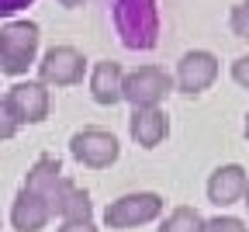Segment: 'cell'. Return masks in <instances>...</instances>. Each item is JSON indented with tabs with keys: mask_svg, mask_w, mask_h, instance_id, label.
Masks as SVG:
<instances>
[{
	"mask_svg": "<svg viewBox=\"0 0 249 232\" xmlns=\"http://www.w3.org/2000/svg\"><path fill=\"white\" fill-rule=\"evenodd\" d=\"M246 170L239 167V163H222V167H214L211 177H208V201L225 208V205H235L239 197L246 194Z\"/></svg>",
	"mask_w": 249,
	"mask_h": 232,
	"instance_id": "30bf717a",
	"label": "cell"
},
{
	"mask_svg": "<svg viewBox=\"0 0 249 232\" xmlns=\"http://www.w3.org/2000/svg\"><path fill=\"white\" fill-rule=\"evenodd\" d=\"M18 128H21V121L14 118V111H11V104L0 97V142H7V139H14L18 135Z\"/></svg>",
	"mask_w": 249,
	"mask_h": 232,
	"instance_id": "e0dca14e",
	"label": "cell"
},
{
	"mask_svg": "<svg viewBox=\"0 0 249 232\" xmlns=\"http://www.w3.org/2000/svg\"><path fill=\"white\" fill-rule=\"evenodd\" d=\"M49 222H52L49 205L38 201V197L28 194V191H18L14 205H11V225H14L18 232H42Z\"/></svg>",
	"mask_w": 249,
	"mask_h": 232,
	"instance_id": "4fadbf2b",
	"label": "cell"
},
{
	"mask_svg": "<svg viewBox=\"0 0 249 232\" xmlns=\"http://www.w3.org/2000/svg\"><path fill=\"white\" fill-rule=\"evenodd\" d=\"M121 80H124V70L114 59L93 62V70H90V97L101 108H114L121 101Z\"/></svg>",
	"mask_w": 249,
	"mask_h": 232,
	"instance_id": "7c38bea8",
	"label": "cell"
},
{
	"mask_svg": "<svg viewBox=\"0 0 249 232\" xmlns=\"http://www.w3.org/2000/svg\"><path fill=\"white\" fill-rule=\"evenodd\" d=\"M28 4H35V0H0V18H11V14L24 11Z\"/></svg>",
	"mask_w": 249,
	"mask_h": 232,
	"instance_id": "ffe728a7",
	"label": "cell"
},
{
	"mask_svg": "<svg viewBox=\"0 0 249 232\" xmlns=\"http://www.w3.org/2000/svg\"><path fill=\"white\" fill-rule=\"evenodd\" d=\"M204 232H246V222L235 215H218V218H204Z\"/></svg>",
	"mask_w": 249,
	"mask_h": 232,
	"instance_id": "ac0fdd59",
	"label": "cell"
},
{
	"mask_svg": "<svg viewBox=\"0 0 249 232\" xmlns=\"http://www.w3.org/2000/svg\"><path fill=\"white\" fill-rule=\"evenodd\" d=\"M87 73V59L73 45H52L38 62V83L45 87H73Z\"/></svg>",
	"mask_w": 249,
	"mask_h": 232,
	"instance_id": "52a82bcc",
	"label": "cell"
},
{
	"mask_svg": "<svg viewBox=\"0 0 249 232\" xmlns=\"http://www.w3.org/2000/svg\"><path fill=\"white\" fill-rule=\"evenodd\" d=\"M59 232H97V229H93V222H62Z\"/></svg>",
	"mask_w": 249,
	"mask_h": 232,
	"instance_id": "44dd1931",
	"label": "cell"
},
{
	"mask_svg": "<svg viewBox=\"0 0 249 232\" xmlns=\"http://www.w3.org/2000/svg\"><path fill=\"white\" fill-rule=\"evenodd\" d=\"M229 28H232V35H235V39H246V42H249V0H242V4L232 7V14H229Z\"/></svg>",
	"mask_w": 249,
	"mask_h": 232,
	"instance_id": "2e32d148",
	"label": "cell"
},
{
	"mask_svg": "<svg viewBox=\"0 0 249 232\" xmlns=\"http://www.w3.org/2000/svg\"><path fill=\"white\" fill-rule=\"evenodd\" d=\"M70 156L80 163V167L104 170L111 163H118L121 146H118V139L107 128H80V132L70 135Z\"/></svg>",
	"mask_w": 249,
	"mask_h": 232,
	"instance_id": "5b68a950",
	"label": "cell"
},
{
	"mask_svg": "<svg viewBox=\"0 0 249 232\" xmlns=\"http://www.w3.org/2000/svg\"><path fill=\"white\" fill-rule=\"evenodd\" d=\"M70 184H73V180L62 177V167H59V159H55V156H38L35 163H31V170L24 174L21 191L35 194L38 201H45V205H49V212H52V215H59L62 194H66V187H70Z\"/></svg>",
	"mask_w": 249,
	"mask_h": 232,
	"instance_id": "8992f818",
	"label": "cell"
},
{
	"mask_svg": "<svg viewBox=\"0 0 249 232\" xmlns=\"http://www.w3.org/2000/svg\"><path fill=\"white\" fill-rule=\"evenodd\" d=\"M246 139H249V115H246Z\"/></svg>",
	"mask_w": 249,
	"mask_h": 232,
	"instance_id": "cb8c5ba5",
	"label": "cell"
},
{
	"mask_svg": "<svg viewBox=\"0 0 249 232\" xmlns=\"http://www.w3.org/2000/svg\"><path fill=\"white\" fill-rule=\"evenodd\" d=\"M163 194L156 191H132V194H121L118 201H111L104 208V225L107 229H135L145 225L152 218L163 215Z\"/></svg>",
	"mask_w": 249,
	"mask_h": 232,
	"instance_id": "277c9868",
	"label": "cell"
},
{
	"mask_svg": "<svg viewBox=\"0 0 249 232\" xmlns=\"http://www.w3.org/2000/svg\"><path fill=\"white\" fill-rule=\"evenodd\" d=\"M4 101L11 104L14 118L21 125H38L49 118V87L38 83V80H21L7 90Z\"/></svg>",
	"mask_w": 249,
	"mask_h": 232,
	"instance_id": "9c48e42d",
	"label": "cell"
},
{
	"mask_svg": "<svg viewBox=\"0 0 249 232\" xmlns=\"http://www.w3.org/2000/svg\"><path fill=\"white\" fill-rule=\"evenodd\" d=\"M128 135L142 149H156L170 135V118L163 108H132L128 115Z\"/></svg>",
	"mask_w": 249,
	"mask_h": 232,
	"instance_id": "8fae6325",
	"label": "cell"
},
{
	"mask_svg": "<svg viewBox=\"0 0 249 232\" xmlns=\"http://www.w3.org/2000/svg\"><path fill=\"white\" fill-rule=\"evenodd\" d=\"M114 35L124 49L149 52L160 42V0H107Z\"/></svg>",
	"mask_w": 249,
	"mask_h": 232,
	"instance_id": "6da1fadb",
	"label": "cell"
},
{
	"mask_svg": "<svg viewBox=\"0 0 249 232\" xmlns=\"http://www.w3.org/2000/svg\"><path fill=\"white\" fill-rule=\"evenodd\" d=\"M59 4H62V7H70V11H73V7H80V4H87V0H59Z\"/></svg>",
	"mask_w": 249,
	"mask_h": 232,
	"instance_id": "7402d4cb",
	"label": "cell"
},
{
	"mask_svg": "<svg viewBox=\"0 0 249 232\" xmlns=\"http://www.w3.org/2000/svg\"><path fill=\"white\" fill-rule=\"evenodd\" d=\"M170 94H173V77L163 66H139L121 80V101H128L132 108H160V101Z\"/></svg>",
	"mask_w": 249,
	"mask_h": 232,
	"instance_id": "3957f363",
	"label": "cell"
},
{
	"mask_svg": "<svg viewBox=\"0 0 249 232\" xmlns=\"http://www.w3.org/2000/svg\"><path fill=\"white\" fill-rule=\"evenodd\" d=\"M160 232H204V215L191 205H177L160 225Z\"/></svg>",
	"mask_w": 249,
	"mask_h": 232,
	"instance_id": "9a60e30c",
	"label": "cell"
},
{
	"mask_svg": "<svg viewBox=\"0 0 249 232\" xmlns=\"http://www.w3.org/2000/svg\"><path fill=\"white\" fill-rule=\"evenodd\" d=\"M42 28L35 21H7L0 24V73L21 77L38 56Z\"/></svg>",
	"mask_w": 249,
	"mask_h": 232,
	"instance_id": "7a4b0ae2",
	"label": "cell"
},
{
	"mask_svg": "<svg viewBox=\"0 0 249 232\" xmlns=\"http://www.w3.org/2000/svg\"><path fill=\"white\" fill-rule=\"evenodd\" d=\"M242 197H246V208H249V184H246V194H242Z\"/></svg>",
	"mask_w": 249,
	"mask_h": 232,
	"instance_id": "603a6c76",
	"label": "cell"
},
{
	"mask_svg": "<svg viewBox=\"0 0 249 232\" xmlns=\"http://www.w3.org/2000/svg\"><path fill=\"white\" fill-rule=\"evenodd\" d=\"M59 218L62 222H90V194L76 184L66 187L62 194V205H59Z\"/></svg>",
	"mask_w": 249,
	"mask_h": 232,
	"instance_id": "5bb4252c",
	"label": "cell"
},
{
	"mask_svg": "<svg viewBox=\"0 0 249 232\" xmlns=\"http://www.w3.org/2000/svg\"><path fill=\"white\" fill-rule=\"evenodd\" d=\"M218 77V59L214 52L208 49H191V52H183L180 62H177V77H173V87L180 94H201L214 83Z\"/></svg>",
	"mask_w": 249,
	"mask_h": 232,
	"instance_id": "ba28073f",
	"label": "cell"
},
{
	"mask_svg": "<svg viewBox=\"0 0 249 232\" xmlns=\"http://www.w3.org/2000/svg\"><path fill=\"white\" fill-rule=\"evenodd\" d=\"M232 80L249 90V56H239V59L232 62Z\"/></svg>",
	"mask_w": 249,
	"mask_h": 232,
	"instance_id": "d6986e66",
	"label": "cell"
}]
</instances>
